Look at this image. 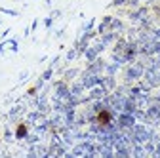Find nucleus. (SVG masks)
I'll return each instance as SVG.
<instances>
[{"label": "nucleus", "mask_w": 160, "mask_h": 158, "mask_svg": "<svg viewBox=\"0 0 160 158\" xmlns=\"http://www.w3.org/2000/svg\"><path fill=\"white\" fill-rule=\"evenodd\" d=\"M109 122H111V114L107 111H99V114H97V124L99 126H107Z\"/></svg>", "instance_id": "nucleus-1"}, {"label": "nucleus", "mask_w": 160, "mask_h": 158, "mask_svg": "<svg viewBox=\"0 0 160 158\" xmlns=\"http://www.w3.org/2000/svg\"><path fill=\"white\" fill-rule=\"evenodd\" d=\"M25 133H27V126L25 124H19L17 126V137H23Z\"/></svg>", "instance_id": "nucleus-2"}]
</instances>
